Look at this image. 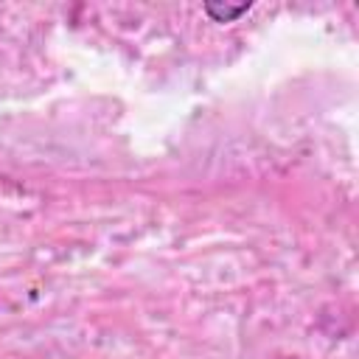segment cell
Segmentation results:
<instances>
[{"mask_svg":"<svg viewBox=\"0 0 359 359\" xmlns=\"http://www.w3.org/2000/svg\"><path fill=\"white\" fill-rule=\"evenodd\" d=\"M250 0H241V3H222V0H208L205 3V14L213 20V22H233L236 17H241L244 11H250Z\"/></svg>","mask_w":359,"mask_h":359,"instance_id":"1","label":"cell"}]
</instances>
